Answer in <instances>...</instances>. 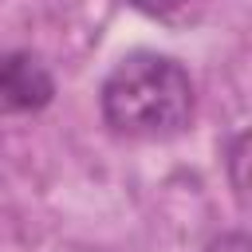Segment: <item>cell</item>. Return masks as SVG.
<instances>
[{
	"mask_svg": "<svg viewBox=\"0 0 252 252\" xmlns=\"http://www.w3.org/2000/svg\"><path fill=\"white\" fill-rule=\"evenodd\" d=\"M193 79L189 71L158 51L126 55L102 83V118L122 138H173L193 122Z\"/></svg>",
	"mask_w": 252,
	"mask_h": 252,
	"instance_id": "cell-1",
	"label": "cell"
},
{
	"mask_svg": "<svg viewBox=\"0 0 252 252\" xmlns=\"http://www.w3.org/2000/svg\"><path fill=\"white\" fill-rule=\"evenodd\" d=\"M134 8H142V12H150V16H169L173 8H181L185 0H130Z\"/></svg>",
	"mask_w": 252,
	"mask_h": 252,
	"instance_id": "cell-4",
	"label": "cell"
},
{
	"mask_svg": "<svg viewBox=\"0 0 252 252\" xmlns=\"http://www.w3.org/2000/svg\"><path fill=\"white\" fill-rule=\"evenodd\" d=\"M51 98L55 79L32 51H0V114H32Z\"/></svg>",
	"mask_w": 252,
	"mask_h": 252,
	"instance_id": "cell-2",
	"label": "cell"
},
{
	"mask_svg": "<svg viewBox=\"0 0 252 252\" xmlns=\"http://www.w3.org/2000/svg\"><path fill=\"white\" fill-rule=\"evenodd\" d=\"M209 252H248V236H244V232H228V236L213 240Z\"/></svg>",
	"mask_w": 252,
	"mask_h": 252,
	"instance_id": "cell-3",
	"label": "cell"
}]
</instances>
